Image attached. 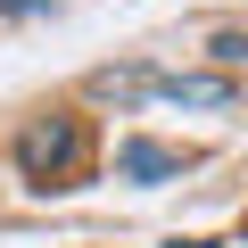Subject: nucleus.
<instances>
[{"label": "nucleus", "instance_id": "f257e3e1", "mask_svg": "<svg viewBox=\"0 0 248 248\" xmlns=\"http://www.w3.org/2000/svg\"><path fill=\"white\" fill-rule=\"evenodd\" d=\"M17 174L33 190H75L91 174V133H83V116H42L17 133Z\"/></svg>", "mask_w": 248, "mask_h": 248}, {"label": "nucleus", "instance_id": "f03ea898", "mask_svg": "<svg viewBox=\"0 0 248 248\" xmlns=\"http://www.w3.org/2000/svg\"><path fill=\"white\" fill-rule=\"evenodd\" d=\"M149 99H174V108H232V75H149Z\"/></svg>", "mask_w": 248, "mask_h": 248}, {"label": "nucleus", "instance_id": "7ed1b4c3", "mask_svg": "<svg viewBox=\"0 0 248 248\" xmlns=\"http://www.w3.org/2000/svg\"><path fill=\"white\" fill-rule=\"evenodd\" d=\"M190 166V149H166V141H124L116 149V174L124 182H166V174H182Z\"/></svg>", "mask_w": 248, "mask_h": 248}, {"label": "nucleus", "instance_id": "20e7f679", "mask_svg": "<svg viewBox=\"0 0 248 248\" xmlns=\"http://www.w3.org/2000/svg\"><path fill=\"white\" fill-rule=\"evenodd\" d=\"M166 248H215V240H166Z\"/></svg>", "mask_w": 248, "mask_h": 248}]
</instances>
